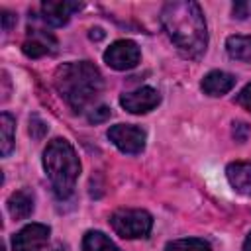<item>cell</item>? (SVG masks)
<instances>
[{"label": "cell", "mask_w": 251, "mask_h": 251, "mask_svg": "<svg viewBox=\"0 0 251 251\" xmlns=\"http://www.w3.org/2000/svg\"><path fill=\"white\" fill-rule=\"evenodd\" d=\"M161 24L175 47L188 59L206 51L208 29L200 6L192 0H173L161 10Z\"/></svg>", "instance_id": "cell-1"}, {"label": "cell", "mask_w": 251, "mask_h": 251, "mask_svg": "<svg viewBox=\"0 0 251 251\" xmlns=\"http://www.w3.org/2000/svg\"><path fill=\"white\" fill-rule=\"evenodd\" d=\"M53 82L61 98L75 112H84L100 96L104 86L100 71L90 61H75L61 65L55 71Z\"/></svg>", "instance_id": "cell-2"}, {"label": "cell", "mask_w": 251, "mask_h": 251, "mask_svg": "<svg viewBox=\"0 0 251 251\" xmlns=\"http://www.w3.org/2000/svg\"><path fill=\"white\" fill-rule=\"evenodd\" d=\"M43 169L57 198L65 200L73 194L80 173V161L67 139H53L43 151Z\"/></svg>", "instance_id": "cell-3"}, {"label": "cell", "mask_w": 251, "mask_h": 251, "mask_svg": "<svg viewBox=\"0 0 251 251\" xmlns=\"http://www.w3.org/2000/svg\"><path fill=\"white\" fill-rule=\"evenodd\" d=\"M110 226L124 239H137V237L149 235V231L153 227V218L145 210L122 208V210H116L112 214Z\"/></svg>", "instance_id": "cell-4"}, {"label": "cell", "mask_w": 251, "mask_h": 251, "mask_svg": "<svg viewBox=\"0 0 251 251\" xmlns=\"http://www.w3.org/2000/svg\"><path fill=\"white\" fill-rule=\"evenodd\" d=\"M139 47L131 39H118L104 51V61L116 71H129L139 63Z\"/></svg>", "instance_id": "cell-5"}, {"label": "cell", "mask_w": 251, "mask_h": 251, "mask_svg": "<svg viewBox=\"0 0 251 251\" xmlns=\"http://www.w3.org/2000/svg\"><path fill=\"white\" fill-rule=\"evenodd\" d=\"M108 139L127 155H137L145 147V131L137 126L129 124H118L108 129Z\"/></svg>", "instance_id": "cell-6"}, {"label": "cell", "mask_w": 251, "mask_h": 251, "mask_svg": "<svg viewBox=\"0 0 251 251\" xmlns=\"http://www.w3.org/2000/svg\"><path fill=\"white\" fill-rule=\"evenodd\" d=\"M49 233L51 229L45 224H27L14 235L12 247L14 251H43V247L47 245Z\"/></svg>", "instance_id": "cell-7"}, {"label": "cell", "mask_w": 251, "mask_h": 251, "mask_svg": "<svg viewBox=\"0 0 251 251\" xmlns=\"http://www.w3.org/2000/svg\"><path fill=\"white\" fill-rule=\"evenodd\" d=\"M161 102V96L155 88L151 86H141V88H135L131 92H126L122 94L120 98V104L122 108H126L127 112L131 114H147L151 112L153 108H157V104Z\"/></svg>", "instance_id": "cell-8"}, {"label": "cell", "mask_w": 251, "mask_h": 251, "mask_svg": "<svg viewBox=\"0 0 251 251\" xmlns=\"http://www.w3.org/2000/svg\"><path fill=\"white\" fill-rule=\"evenodd\" d=\"M22 49H24V53L27 57L39 59L43 55H53L57 51V39L49 31H45L41 27H29Z\"/></svg>", "instance_id": "cell-9"}, {"label": "cell", "mask_w": 251, "mask_h": 251, "mask_svg": "<svg viewBox=\"0 0 251 251\" xmlns=\"http://www.w3.org/2000/svg\"><path fill=\"white\" fill-rule=\"evenodd\" d=\"M82 4L80 2H69V0H47L41 4V20L53 27H61L65 25L71 16L80 10Z\"/></svg>", "instance_id": "cell-10"}, {"label": "cell", "mask_w": 251, "mask_h": 251, "mask_svg": "<svg viewBox=\"0 0 251 251\" xmlns=\"http://www.w3.org/2000/svg\"><path fill=\"white\" fill-rule=\"evenodd\" d=\"M226 176L239 194L251 196V163L249 161H235L229 163L226 169Z\"/></svg>", "instance_id": "cell-11"}, {"label": "cell", "mask_w": 251, "mask_h": 251, "mask_svg": "<svg viewBox=\"0 0 251 251\" xmlns=\"http://www.w3.org/2000/svg\"><path fill=\"white\" fill-rule=\"evenodd\" d=\"M202 90L208 96H224L235 86V76L226 71H210L202 78Z\"/></svg>", "instance_id": "cell-12"}, {"label": "cell", "mask_w": 251, "mask_h": 251, "mask_svg": "<svg viewBox=\"0 0 251 251\" xmlns=\"http://www.w3.org/2000/svg\"><path fill=\"white\" fill-rule=\"evenodd\" d=\"M8 212L14 220H25L33 212V196L27 190L12 192L8 198Z\"/></svg>", "instance_id": "cell-13"}, {"label": "cell", "mask_w": 251, "mask_h": 251, "mask_svg": "<svg viewBox=\"0 0 251 251\" xmlns=\"http://www.w3.org/2000/svg\"><path fill=\"white\" fill-rule=\"evenodd\" d=\"M227 55L237 61H251V35H229L226 41Z\"/></svg>", "instance_id": "cell-14"}, {"label": "cell", "mask_w": 251, "mask_h": 251, "mask_svg": "<svg viewBox=\"0 0 251 251\" xmlns=\"http://www.w3.org/2000/svg\"><path fill=\"white\" fill-rule=\"evenodd\" d=\"M14 137H16V120L8 112H2V116H0V153H2V157L10 155V151L14 147Z\"/></svg>", "instance_id": "cell-15"}, {"label": "cell", "mask_w": 251, "mask_h": 251, "mask_svg": "<svg viewBox=\"0 0 251 251\" xmlns=\"http://www.w3.org/2000/svg\"><path fill=\"white\" fill-rule=\"evenodd\" d=\"M82 249L84 251H120L116 243L102 231H86L82 237Z\"/></svg>", "instance_id": "cell-16"}, {"label": "cell", "mask_w": 251, "mask_h": 251, "mask_svg": "<svg viewBox=\"0 0 251 251\" xmlns=\"http://www.w3.org/2000/svg\"><path fill=\"white\" fill-rule=\"evenodd\" d=\"M165 251H212L210 243L198 237H186V239H175L169 241Z\"/></svg>", "instance_id": "cell-17"}, {"label": "cell", "mask_w": 251, "mask_h": 251, "mask_svg": "<svg viewBox=\"0 0 251 251\" xmlns=\"http://www.w3.org/2000/svg\"><path fill=\"white\" fill-rule=\"evenodd\" d=\"M231 14L237 20H245L251 16V0H239L231 6Z\"/></svg>", "instance_id": "cell-18"}, {"label": "cell", "mask_w": 251, "mask_h": 251, "mask_svg": "<svg viewBox=\"0 0 251 251\" xmlns=\"http://www.w3.org/2000/svg\"><path fill=\"white\" fill-rule=\"evenodd\" d=\"M45 131H47V124H45L43 120H39L37 116H33V118L29 120V133H31V137L41 139V137L45 135Z\"/></svg>", "instance_id": "cell-19"}, {"label": "cell", "mask_w": 251, "mask_h": 251, "mask_svg": "<svg viewBox=\"0 0 251 251\" xmlns=\"http://www.w3.org/2000/svg\"><path fill=\"white\" fill-rule=\"evenodd\" d=\"M110 118V108L106 106H98V108H92V112L88 114V122L92 124H100V122H106Z\"/></svg>", "instance_id": "cell-20"}, {"label": "cell", "mask_w": 251, "mask_h": 251, "mask_svg": "<svg viewBox=\"0 0 251 251\" xmlns=\"http://www.w3.org/2000/svg\"><path fill=\"white\" fill-rule=\"evenodd\" d=\"M235 102H237L239 106H243L247 112H251V82L235 96Z\"/></svg>", "instance_id": "cell-21"}, {"label": "cell", "mask_w": 251, "mask_h": 251, "mask_svg": "<svg viewBox=\"0 0 251 251\" xmlns=\"http://www.w3.org/2000/svg\"><path fill=\"white\" fill-rule=\"evenodd\" d=\"M14 24H16V16L8 10H2V27H4V31H8Z\"/></svg>", "instance_id": "cell-22"}, {"label": "cell", "mask_w": 251, "mask_h": 251, "mask_svg": "<svg viewBox=\"0 0 251 251\" xmlns=\"http://www.w3.org/2000/svg\"><path fill=\"white\" fill-rule=\"evenodd\" d=\"M102 37H104V31H102L100 27L90 29V39H102Z\"/></svg>", "instance_id": "cell-23"}, {"label": "cell", "mask_w": 251, "mask_h": 251, "mask_svg": "<svg viewBox=\"0 0 251 251\" xmlns=\"http://www.w3.org/2000/svg\"><path fill=\"white\" fill-rule=\"evenodd\" d=\"M243 251H251V233L245 237V241H243Z\"/></svg>", "instance_id": "cell-24"}]
</instances>
